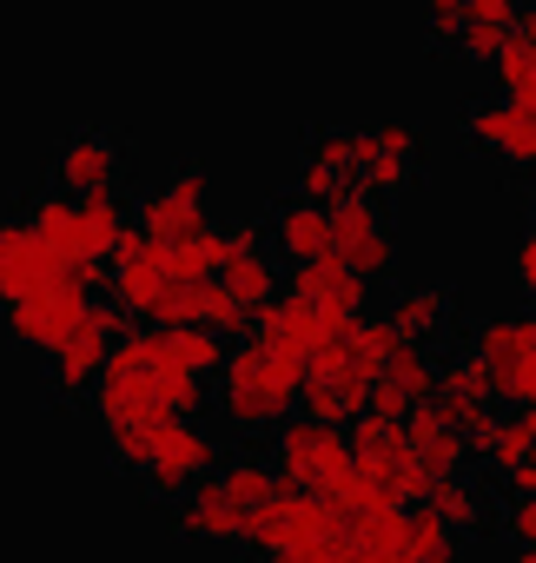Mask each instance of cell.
Here are the masks:
<instances>
[{"label": "cell", "instance_id": "obj_4", "mask_svg": "<svg viewBox=\"0 0 536 563\" xmlns=\"http://www.w3.org/2000/svg\"><path fill=\"white\" fill-rule=\"evenodd\" d=\"M27 225L67 258V265H107V252H113V239L133 225L126 219V199H120V186H100V192H41L34 206H27Z\"/></svg>", "mask_w": 536, "mask_h": 563}, {"label": "cell", "instance_id": "obj_36", "mask_svg": "<svg viewBox=\"0 0 536 563\" xmlns=\"http://www.w3.org/2000/svg\"><path fill=\"white\" fill-rule=\"evenodd\" d=\"M516 292H523V306L536 312V199H529V219H523V239H516Z\"/></svg>", "mask_w": 536, "mask_h": 563}, {"label": "cell", "instance_id": "obj_9", "mask_svg": "<svg viewBox=\"0 0 536 563\" xmlns=\"http://www.w3.org/2000/svg\"><path fill=\"white\" fill-rule=\"evenodd\" d=\"M126 325H133V319H126L113 299H107V306L93 299V306H87V319H80V325L47 352V391H54V398H67V405H74V398H93L100 358H107V345H113Z\"/></svg>", "mask_w": 536, "mask_h": 563}, {"label": "cell", "instance_id": "obj_3", "mask_svg": "<svg viewBox=\"0 0 536 563\" xmlns=\"http://www.w3.org/2000/svg\"><path fill=\"white\" fill-rule=\"evenodd\" d=\"M398 345V332L384 319H351L338 339H325L305 372H299V411L305 418H332V424H351L378 385V365L384 352Z\"/></svg>", "mask_w": 536, "mask_h": 563}, {"label": "cell", "instance_id": "obj_31", "mask_svg": "<svg viewBox=\"0 0 536 563\" xmlns=\"http://www.w3.org/2000/svg\"><path fill=\"white\" fill-rule=\"evenodd\" d=\"M219 258H225V232H219V225H199L192 239H172V245H166V272L186 278V286H192V278H212Z\"/></svg>", "mask_w": 536, "mask_h": 563}, {"label": "cell", "instance_id": "obj_27", "mask_svg": "<svg viewBox=\"0 0 536 563\" xmlns=\"http://www.w3.org/2000/svg\"><path fill=\"white\" fill-rule=\"evenodd\" d=\"M417 504H424V510H437L457 537H470V530H483V523H490V497H483L464 471H457V477H437Z\"/></svg>", "mask_w": 536, "mask_h": 563}, {"label": "cell", "instance_id": "obj_25", "mask_svg": "<svg viewBox=\"0 0 536 563\" xmlns=\"http://www.w3.org/2000/svg\"><path fill=\"white\" fill-rule=\"evenodd\" d=\"M404 438H411V457L431 471V477H457L464 464H470V444L431 411V405H417V411H404Z\"/></svg>", "mask_w": 536, "mask_h": 563}, {"label": "cell", "instance_id": "obj_7", "mask_svg": "<svg viewBox=\"0 0 536 563\" xmlns=\"http://www.w3.org/2000/svg\"><path fill=\"white\" fill-rule=\"evenodd\" d=\"M464 352L483 365L490 398H503L516 411H536V312H523V319H483Z\"/></svg>", "mask_w": 536, "mask_h": 563}, {"label": "cell", "instance_id": "obj_38", "mask_svg": "<svg viewBox=\"0 0 536 563\" xmlns=\"http://www.w3.org/2000/svg\"><path fill=\"white\" fill-rule=\"evenodd\" d=\"M503 530H510V543H529V550H536V490H516V497H510Z\"/></svg>", "mask_w": 536, "mask_h": 563}, {"label": "cell", "instance_id": "obj_39", "mask_svg": "<svg viewBox=\"0 0 536 563\" xmlns=\"http://www.w3.org/2000/svg\"><path fill=\"white\" fill-rule=\"evenodd\" d=\"M464 21H490V27H516V0H464Z\"/></svg>", "mask_w": 536, "mask_h": 563}, {"label": "cell", "instance_id": "obj_8", "mask_svg": "<svg viewBox=\"0 0 536 563\" xmlns=\"http://www.w3.org/2000/svg\"><path fill=\"white\" fill-rule=\"evenodd\" d=\"M67 278H80V286L100 292L107 265H67L27 219H0V306H14L27 292H47V286H67Z\"/></svg>", "mask_w": 536, "mask_h": 563}, {"label": "cell", "instance_id": "obj_28", "mask_svg": "<svg viewBox=\"0 0 536 563\" xmlns=\"http://www.w3.org/2000/svg\"><path fill=\"white\" fill-rule=\"evenodd\" d=\"M470 457H483V471H490L496 484H510V471L529 457V411H516V418H490V431L470 444Z\"/></svg>", "mask_w": 536, "mask_h": 563}, {"label": "cell", "instance_id": "obj_34", "mask_svg": "<svg viewBox=\"0 0 536 563\" xmlns=\"http://www.w3.org/2000/svg\"><path fill=\"white\" fill-rule=\"evenodd\" d=\"M265 563H365V550H358V543H351V530H345V537H319V543L272 550Z\"/></svg>", "mask_w": 536, "mask_h": 563}, {"label": "cell", "instance_id": "obj_30", "mask_svg": "<svg viewBox=\"0 0 536 563\" xmlns=\"http://www.w3.org/2000/svg\"><path fill=\"white\" fill-rule=\"evenodd\" d=\"M192 325H205V332H219L225 345L232 339H245L252 332V306H238L219 278H199V306H192Z\"/></svg>", "mask_w": 536, "mask_h": 563}, {"label": "cell", "instance_id": "obj_16", "mask_svg": "<svg viewBox=\"0 0 536 563\" xmlns=\"http://www.w3.org/2000/svg\"><path fill=\"white\" fill-rule=\"evenodd\" d=\"M464 140H470V146H483L490 159L516 166V173H536V113H529V107H516L510 93L477 100V107L464 113Z\"/></svg>", "mask_w": 536, "mask_h": 563}, {"label": "cell", "instance_id": "obj_29", "mask_svg": "<svg viewBox=\"0 0 536 563\" xmlns=\"http://www.w3.org/2000/svg\"><path fill=\"white\" fill-rule=\"evenodd\" d=\"M483 67H490V80H496V93H510L516 107H529V113H536V41L510 34Z\"/></svg>", "mask_w": 536, "mask_h": 563}, {"label": "cell", "instance_id": "obj_11", "mask_svg": "<svg viewBox=\"0 0 536 563\" xmlns=\"http://www.w3.org/2000/svg\"><path fill=\"white\" fill-rule=\"evenodd\" d=\"M107 286H113V306H120L133 325H146L153 306H159V292L172 286V272H166V239L126 225V232L113 239V252H107Z\"/></svg>", "mask_w": 536, "mask_h": 563}, {"label": "cell", "instance_id": "obj_19", "mask_svg": "<svg viewBox=\"0 0 536 563\" xmlns=\"http://www.w3.org/2000/svg\"><path fill=\"white\" fill-rule=\"evenodd\" d=\"M431 391H437V358H431V345L398 339V345L384 352V365H378V385H371L365 411H378V418H404V411L431 405Z\"/></svg>", "mask_w": 536, "mask_h": 563}, {"label": "cell", "instance_id": "obj_23", "mask_svg": "<svg viewBox=\"0 0 536 563\" xmlns=\"http://www.w3.org/2000/svg\"><path fill=\"white\" fill-rule=\"evenodd\" d=\"M279 292H299V299H312V306H325V312H345V319H358L371 286H365V278H358L345 258L319 252V258H305V265H292V272L279 278Z\"/></svg>", "mask_w": 536, "mask_h": 563}, {"label": "cell", "instance_id": "obj_21", "mask_svg": "<svg viewBox=\"0 0 536 563\" xmlns=\"http://www.w3.org/2000/svg\"><path fill=\"white\" fill-rule=\"evenodd\" d=\"M199 225H212L205 219V173L199 166H179L166 186H153L146 199H139V232H153V239H192Z\"/></svg>", "mask_w": 536, "mask_h": 563}, {"label": "cell", "instance_id": "obj_13", "mask_svg": "<svg viewBox=\"0 0 536 563\" xmlns=\"http://www.w3.org/2000/svg\"><path fill=\"white\" fill-rule=\"evenodd\" d=\"M87 306H93V286H80V278H67V286H47V292H27V299H14V306H0L8 312V332H14V345H27V352H54L80 319H87Z\"/></svg>", "mask_w": 536, "mask_h": 563}, {"label": "cell", "instance_id": "obj_33", "mask_svg": "<svg viewBox=\"0 0 536 563\" xmlns=\"http://www.w3.org/2000/svg\"><path fill=\"white\" fill-rule=\"evenodd\" d=\"M457 556H464V537L437 510L411 504V563H457Z\"/></svg>", "mask_w": 536, "mask_h": 563}, {"label": "cell", "instance_id": "obj_37", "mask_svg": "<svg viewBox=\"0 0 536 563\" xmlns=\"http://www.w3.org/2000/svg\"><path fill=\"white\" fill-rule=\"evenodd\" d=\"M457 27H464V0H424V34H431V47H450Z\"/></svg>", "mask_w": 536, "mask_h": 563}, {"label": "cell", "instance_id": "obj_40", "mask_svg": "<svg viewBox=\"0 0 536 563\" xmlns=\"http://www.w3.org/2000/svg\"><path fill=\"white\" fill-rule=\"evenodd\" d=\"M516 34L536 41V0H516Z\"/></svg>", "mask_w": 536, "mask_h": 563}, {"label": "cell", "instance_id": "obj_41", "mask_svg": "<svg viewBox=\"0 0 536 563\" xmlns=\"http://www.w3.org/2000/svg\"><path fill=\"white\" fill-rule=\"evenodd\" d=\"M510 563H536V550H529V543H516V556H510Z\"/></svg>", "mask_w": 536, "mask_h": 563}, {"label": "cell", "instance_id": "obj_1", "mask_svg": "<svg viewBox=\"0 0 536 563\" xmlns=\"http://www.w3.org/2000/svg\"><path fill=\"white\" fill-rule=\"evenodd\" d=\"M212 398V378H199L192 365H179V352L166 345V325H126L93 378V405L100 424H166V418H199Z\"/></svg>", "mask_w": 536, "mask_h": 563}, {"label": "cell", "instance_id": "obj_2", "mask_svg": "<svg viewBox=\"0 0 536 563\" xmlns=\"http://www.w3.org/2000/svg\"><path fill=\"white\" fill-rule=\"evenodd\" d=\"M299 372H305V358L272 352L258 332L232 339L225 358H219V372H212V405H219L225 431L265 438L272 424H286L299 411Z\"/></svg>", "mask_w": 536, "mask_h": 563}, {"label": "cell", "instance_id": "obj_14", "mask_svg": "<svg viewBox=\"0 0 536 563\" xmlns=\"http://www.w3.org/2000/svg\"><path fill=\"white\" fill-rule=\"evenodd\" d=\"M417 166H424V133H417V126H404V120L365 126L358 192H371V199H398V192L417 186Z\"/></svg>", "mask_w": 536, "mask_h": 563}, {"label": "cell", "instance_id": "obj_35", "mask_svg": "<svg viewBox=\"0 0 536 563\" xmlns=\"http://www.w3.org/2000/svg\"><path fill=\"white\" fill-rule=\"evenodd\" d=\"M516 27H490V21H464L457 27V41H450V54H464V60H490L503 41H510Z\"/></svg>", "mask_w": 536, "mask_h": 563}, {"label": "cell", "instance_id": "obj_18", "mask_svg": "<svg viewBox=\"0 0 536 563\" xmlns=\"http://www.w3.org/2000/svg\"><path fill=\"white\" fill-rule=\"evenodd\" d=\"M431 411L464 438V444H477L483 431H490V418H496V398H490V385H483V365L470 358V352H457L450 365H437V391H431Z\"/></svg>", "mask_w": 536, "mask_h": 563}, {"label": "cell", "instance_id": "obj_24", "mask_svg": "<svg viewBox=\"0 0 536 563\" xmlns=\"http://www.w3.org/2000/svg\"><path fill=\"white\" fill-rule=\"evenodd\" d=\"M265 245H272V258H286V265H305V258L332 252V212H325L319 199L292 192V199L272 212V225H265Z\"/></svg>", "mask_w": 536, "mask_h": 563}, {"label": "cell", "instance_id": "obj_6", "mask_svg": "<svg viewBox=\"0 0 536 563\" xmlns=\"http://www.w3.org/2000/svg\"><path fill=\"white\" fill-rule=\"evenodd\" d=\"M345 530H351V517L332 497H312L292 484H272V497H258L245 510V550H258V556L292 550V543H319V537H345Z\"/></svg>", "mask_w": 536, "mask_h": 563}, {"label": "cell", "instance_id": "obj_22", "mask_svg": "<svg viewBox=\"0 0 536 563\" xmlns=\"http://www.w3.org/2000/svg\"><path fill=\"white\" fill-rule=\"evenodd\" d=\"M172 530L192 543H245V504H232L219 477H199L172 497Z\"/></svg>", "mask_w": 536, "mask_h": 563}, {"label": "cell", "instance_id": "obj_26", "mask_svg": "<svg viewBox=\"0 0 536 563\" xmlns=\"http://www.w3.org/2000/svg\"><path fill=\"white\" fill-rule=\"evenodd\" d=\"M384 325H391L398 339H411V345H431V339L450 332V292H444V286H404V292L391 299Z\"/></svg>", "mask_w": 536, "mask_h": 563}, {"label": "cell", "instance_id": "obj_20", "mask_svg": "<svg viewBox=\"0 0 536 563\" xmlns=\"http://www.w3.org/2000/svg\"><path fill=\"white\" fill-rule=\"evenodd\" d=\"M120 173H126V153H120V133L107 126H74L54 153L60 192H100V186H120Z\"/></svg>", "mask_w": 536, "mask_h": 563}, {"label": "cell", "instance_id": "obj_15", "mask_svg": "<svg viewBox=\"0 0 536 563\" xmlns=\"http://www.w3.org/2000/svg\"><path fill=\"white\" fill-rule=\"evenodd\" d=\"M358 159H365V133L358 126H325L305 140V159H299V192L319 199V206H338L358 192Z\"/></svg>", "mask_w": 536, "mask_h": 563}, {"label": "cell", "instance_id": "obj_5", "mask_svg": "<svg viewBox=\"0 0 536 563\" xmlns=\"http://www.w3.org/2000/svg\"><path fill=\"white\" fill-rule=\"evenodd\" d=\"M272 471H279V484L338 504V490L351 484V444H345V424L292 411L286 424H272Z\"/></svg>", "mask_w": 536, "mask_h": 563}, {"label": "cell", "instance_id": "obj_12", "mask_svg": "<svg viewBox=\"0 0 536 563\" xmlns=\"http://www.w3.org/2000/svg\"><path fill=\"white\" fill-rule=\"evenodd\" d=\"M212 471H219V444H212L192 418H166L159 438H153V457H146V490H153L159 504H172L186 484H199V477H212Z\"/></svg>", "mask_w": 536, "mask_h": 563}, {"label": "cell", "instance_id": "obj_32", "mask_svg": "<svg viewBox=\"0 0 536 563\" xmlns=\"http://www.w3.org/2000/svg\"><path fill=\"white\" fill-rule=\"evenodd\" d=\"M219 484H225V497L232 504H258V497H272V484H279V471H272V457H258V451H245V457H232V464H219L212 471Z\"/></svg>", "mask_w": 536, "mask_h": 563}, {"label": "cell", "instance_id": "obj_42", "mask_svg": "<svg viewBox=\"0 0 536 563\" xmlns=\"http://www.w3.org/2000/svg\"><path fill=\"white\" fill-rule=\"evenodd\" d=\"M529 199H536V186H529Z\"/></svg>", "mask_w": 536, "mask_h": 563}, {"label": "cell", "instance_id": "obj_17", "mask_svg": "<svg viewBox=\"0 0 536 563\" xmlns=\"http://www.w3.org/2000/svg\"><path fill=\"white\" fill-rule=\"evenodd\" d=\"M225 232V258H219V286L238 299V306H265V299H279V258H272V245H265V232L245 219V225H219Z\"/></svg>", "mask_w": 536, "mask_h": 563}, {"label": "cell", "instance_id": "obj_10", "mask_svg": "<svg viewBox=\"0 0 536 563\" xmlns=\"http://www.w3.org/2000/svg\"><path fill=\"white\" fill-rule=\"evenodd\" d=\"M325 212H332V258H345L365 286H378V278L398 272V239H391L384 199L351 192V199H338V206H325Z\"/></svg>", "mask_w": 536, "mask_h": 563}]
</instances>
